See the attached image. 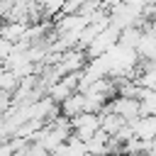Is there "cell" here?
Returning a JSON list of instances; mask_svg holds the SVG:
<instances>
[{"label":"cell","mask_w":156,"mask_h":156,"mask_svg":"<svg viewBox=\"0 0 156 156\" xmlns=\"http://www.w3.org/2000/svg\"><path fill=\"white\" fill-rule=\"evenodd\" d=\"M71 122H73V134L80 136L83 141H88L90 136H95L102 129V115L100 112H80Z\"/></svg>","instance_id":"obj_1"},{"label":"cell","mask_w":156,"mask_h":156,"mask_svg":"<svg viewBox=\"0 0 156 156\" xmlns=\"http://www.w3.org/2000/svg\"><path fill=\"white\" fill-rule=\"evenodd\" d=\"M119 37H122V29H119V27H115V24L105 27V29L93 39V44L85 49V51H88V58H95V56L107 54L115 44H119Z\"/></svg>","instance_id":"obj_2"},{"label":"cell","mask_w":156,"mask_h":156,"mask_svg":"<svg viewBox=\"0 0 156 156\" xmlns=\"http://www.w3.org/2000/svg\"><path fill=\"white\" fill-rule=\"evenodd\" d=\"M85 58H88V51H85V49L73 46V49L63 51L54 66H56V71H58V73H61V78H63L66 73H78V71H83V68H85V63H88Z\"/></svg>","instance_id":"obj_3"},{"label":"cell","mask_w":156,"mask_h":156,"mask_svg":"<svg viewBox=\"0 0 156 156\" xmlns=\"http://www.w3.org/2000/svg\"><path fill=\"white\" fill-rule=\"evenodd\" d=\"M105 110H112L117 115H122L127 122H134L141 117V100L139 98H124V95H115Z\"/></svg>","instance_id":"obj_4"},{"label":"cell","mask_w":156,"mask_h":156,"mask_svg":"<svg viewBox=\"0 0 156 156\" xmlns=\"http://www.w3.org/2000/svg\"><path fill=\"white\" fill-rule=\"evenodd\" d=\"M27 29H29V22H22V20H5V24H2V39H10V41L20 44V41L24 39Z\"/></svg>","instance_id":"obj_5"},{"label":"cell","mask_w":156,"mask_h":156,"mask_svg":"<svg viewBox=\"0 0 156 156\" xmlns=\"http://www.w3.org/2000/svg\"><path fill=\"white\" fill-rule=\"evenodd\" d=\"M80 112H85V93L83 90H76L71 98H66L63 102H61V115H66V117H76V115H80Z\"/></svg>","instance_id":"obj_6"},{"label":"cell","mask_w":156,"mask_h":156,"mask_svg":"<svg viewBox=\"0 0 156 156\" xmlns=\"http://www.w3.org/2000/svg\"><path fill=\"white\" fill-rule=\"evenodd\" d=\"M132 127L139 139H154L156 136V115H141L139 119L132 122Z\"/></svg>","instance_id":"obj_7"},{"label":"cell","mask_w":156,"mask_h":156,"mask_svg":"<svg viewBox=\"0 0 156 156\" xmlns=\"http://www.w3.org/2000/svg\"><path fill=\"white\" fill-rule=\"evenodd\" d=\"M102 115V129L110 134V136H115L124 124H127V119L122 117V115H117V112H112V110H102L100 112Z\"/></svg>","instance_id":"obj_8"},{"label":"cell","mask_w":156,"mask_h":156,"mask_svg":"<svg viewBox=\"0 0 156 156\" xmlns=\"http://www.w3.org/2000/svg\"><path fill=\"white\" fill-rule=\"evenodd\" d=\"M141 34H144V27H139V24H134V27H127V29H122V37H119V41L122 44H127V46H139V41H141Z\"/></svg>","instance_id":"obj_9"},{"label":"cell","mask_w":156,"mask_h":156,"mask_svg":"<svg viewBox=\"0 0 156 156\" xmlns=\"http://www.w3.org/2000/svg\"><path fill=\"white\" fill-rule=\"evenodd\" d=\"M0 88L7 90V93H15L20 88V76L15 71H10V68H2V73H0Z\"/></svg>","instance_id":"obj_10"},{"label":"cell","mask_w":156,"mask_h":156,"mask_svg":"<svg viewBox=\"0 0 156 156\" xmlns=\"http://www.w3.org/2000/svg\"><path fill=\"white\" fill-rule=\"evenodd\" d=\"M39 2L44 10V17H56L58 12H63V5H66V0H39Z\"/></svg>","instance_id":"obj_11"},{"label":"cell","mask_w":156,"mask_h":156,"mask_svg":"<svg viewBox=\"0 0 156 156\" xmlns=\"http://www.w3.org/2000/svg\"><path fill=\"white\" fill-rule=\"evenodd\" d=\"M112 156H124V154H122V151H119V154H112Z\"/></svg>","instance_id":"obj_12"}]
</instances>
